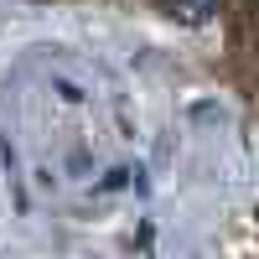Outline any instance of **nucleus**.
Wrapping results in <instances>:
<instances>
[{
	"label": "nucleus",
	"mask_w": 259,
	"mask_h": 259,
	"mask_svg": "<svg viewBox=\"0 0 259 259\" xmlns=\"http://www.w3.org/2000/svg\"><path fill=\"white\" fill-rule=\"evenodd\" d=\"M161 11L177 21V26H207V21H218L223 0H161Z\"/></svg>",
	"instance_id": "f257e3e1"
}]
</instances>
